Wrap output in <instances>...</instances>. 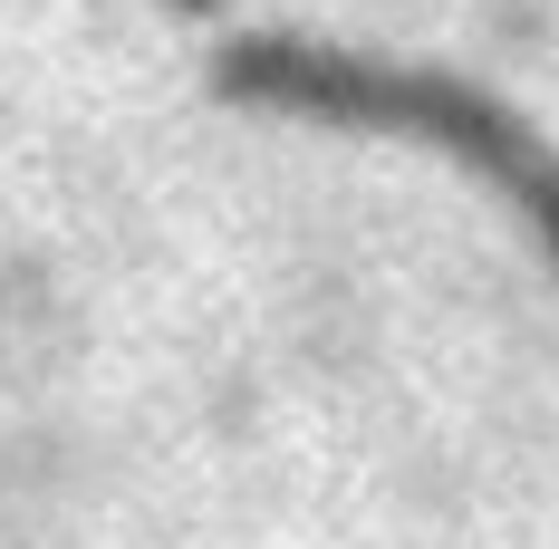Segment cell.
I'll use <instances>...</instances> for the list:
<instances>
[{
	"instance_id": "obj_1",
	"label": "cell",
	"mask_w": 559,
	"mask_h": 549,
	"mask_svg": "<svg viewBox=\"0 0 559 549\" xmlns=\"http://www.w3.org/2000/svg\"><path fill=\"white\" fill-rule=\"evenodd\" d=\"M213 87L231 107H271V116H309V126H347V135H395V145L453 155L463 174H483L511 213L531 222L540 261L559 271V145L531 116H511L502 97H483L473 77L329 49V39H231L213 58Z\"/></svg>"
}]
</instances>
